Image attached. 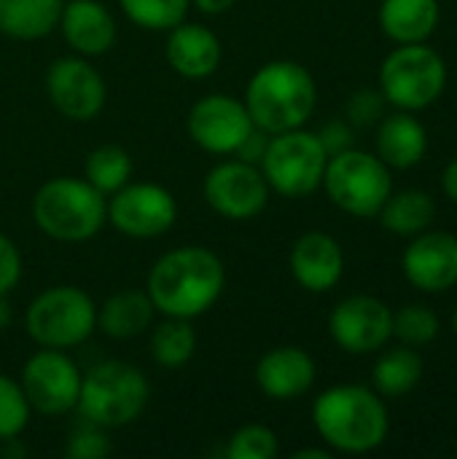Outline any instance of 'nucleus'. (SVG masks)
Segmentation results:
<instances>
[{
  "label": "nucleus",
  "mask_w": 457,
  "mask_h": 459,
  "mask_svg": "<svg viewBox=\"0 0 457 459\" xmlns=\"http://www.w3.org/2000/svg\"><path fill=\"white\" fill-rule=\"evenodd\" d=\"M226 285L224 261L199 245L167 250L145 277V293L164 317L194 320L213 309Z\"/></svg>",
  "instance_id": "f257e3e1"
},
{
  "label": "nucleus",
  "mask_w": 457,
  "mask_h": 459,
  "mask_svg": "<svg viewBox=\"0 0 457 459\" xmlns=\"http://www.w3.org/2000/svg\"><path fill=\"white\" fill-rule=\"evenodd\" d=\"M312 425L331 452L369 455L385 444L391 417L374 387L337 385L315 398Z\"/></svg>",
  "instance_id": "f03ea898"
},
{
  "label": "nucleus",
  "mask_w": 457,
  "mask_h": 459,
  "mask_svg": "<svg viewBox=\"0 0 457 459\" xmlns=\"http://www.w3.org/2000/svg\"><path fill=\"white\" fill-rule=\"evenodd\" d=\"M242 102L259 129L280 134L310 121L318 105V86L304 65L294 59H275L250 75Z\"/></svg>",
  "instance_id": "7ed1b4c3"
},
{
  "label": "nucleus",
  "mask_w": 457,
  "mask_h": 459,
  "mask_svg": "<svg viewBox=\"0 0 457 459\" xmlns=\"http://www.w3.org/2000/svg\"><path fill=\"white\" fill-rule=\"evenodd\" d=\"M32 221L48 239L78 245L108 223V196L83 178H51L32 196Z\"/></svg>",
  "instance_id": "20e7f679"
},
{
  "label": "nucleus",
  "mask_w": 457,
  "mask_h": 459,
  "mask_svg": "<svg viewBox=\"0 0 457 459\" xmlns=\"http://www.w3.org/2000/svg\"><path fill=\"white\" fill-rule=\"evenodd\" d=\"M148 379L140 368L121 360H105L81 377L75 411L81 420L116 430L140 420L148 406Z\"/></svg>",
  "instance_id": "39448f33"
},
{
  "label": "nucleus",
  "mask_w": 457,
  "mask_h": 459,
  "mask_svg": "<svg viewBox=\"0 0 457 459\" xmlns=\"http://www.w3.org/2000/svg\"><path fill=\"white\" fill-rule=\"evenodd\" d=\"M24 325L38 347L67 352L97 331V304L75 285H54L30 301Z\"/></svg>",
  "instance_id": "423d86ee"
},
{
  "label": "nucleus",
  "mask_w": 457,
  "mask_h": 459,
  "mask_svg": "<svg viewBox=\"0 0 457 459\" xmlns=\"http://www.w3.org/2000/svg\"><path fill=\"white\" fill-rule=\"evenodd\" d=\"M447 89V62L428 43H404L382 59L380 91L396 110H426Z\"/></svg>",
  "instance_id": "0eeeda50"
},
{
  "label": "nucleus",
  "mask_w": 457,
  "mask_h": 459,
  "mask_svg": "<svg viewBox=\"0 0 457 459\" xmlns=\"http://www.w3.org/2000/svg\"><path fill=\"white\" fill-rule=\"evenodd\" d=\"M321 186L334 207L353 218H374L393 194L391 167L377 153L358 148L331 156Z\"/></svg>",
  "instance_id": "6e6552de"
},
{
  "label": "nucleus",
  "mask_w": 457,
  "mask_h": 459,
  "mask_svg": "<svg viewBox=\"0 0 457 459\" xmlns=\"http://www.w3.org/2000/svg\"><path fill=\"white\" fill-rule=\"evenodd\" d=\"M326 164L329 156L318 134L299 126L291 132L272 134L259 167L275 194L286 199H304L321 188Z\"/></svg>",
  "instance_id": "1a4fd4ad"
},
{
  "label": "nucleus",
  "mask_w": 457,
  "mask_h": 459,
  "mask_svg": "<svg viewBox=\"0 0 457 459\" xmlns=\"http://www.w3.org/2000/svg\"><path fill=\"white\" fill-rule=\"evenodd\" d=\"M81 371L65 350L40 347L22 366V393L30 409L40 417H65L75 411L81 393Z\"/></svg>",
  "instance_id": "9d476101"
},
{
  "label": "nucleus",
  "mask_w": 457,
  "mask_h": 459,
  "mask_svg": "<svg viewBox=\"0 0 457 459\" xmlns=\"http://www.w3.org/2000/svg\"><path fill=\"white\" fill-rule=\"evenodd\" d=\"M205 202L213 212H218L226 221H250L261 215L269 204V183L261 172V167L229 159L218 161L202 183Z\"/></svg>",
  "instance_id": "9b49d317"
},
{
  "label": "nucleus",
  "mask_w": 457,
  "mask_h": 459,
  "mask_svg": "<svg viewBox=\"0 0 457 459\" xmlns=\"http://www.w3.org/2000/svg\"><path fill=\"white\" fill-rule=\"evenodd\" d=\"M178 221L175 196L159 183H127L108 196V223L132 239H156Z\"/></svg>",
  "instance_id": "f8f14e48"
},
{
  "label": "nucleus",
  "mask_w": 457,
  "mask_h": 459,
  "mask_svg": "<svg viewBox=\"0 0 457 459\" xmlns=\"http://www.w3.org/2000/svg\"><path fill=\"white\" fill-rule=\"evenodd\" d=\"M253 126L245 102L232 94H207L197 100L186 116L191 143L213 156H234Z\"/></svg>",
  "instance_id": "ddd939ff"
},
{
  "label": "nucleus",
  "mask_w": 457,
  "mask_h": 459,
  "mask_svg": "<svg viewBox=\"0 0 457 459\" xmlns=\"http://www.w3.org/2000/svg\"><path fill=\"white\" fill-rule=\"evenodd\" d=\"M46 94L70 121H92L102 113L108 86L86 56H59L46 70Z\"/></svg>",
  "instance_id": "4468645a"
},
{
  "label": "nucleus",
  "mask_w": 457,
  "mask_h": 459,
  "mask_svg": "<svg viewBox=\"0 0 457 459\" xmlns=\"http://www.w3.org/2000/svg\"><path fill=\"white\" fill-rule=\"evenodd\" d=\"M329 333L350 355H372L393 336V309L374 296H347L329 315Z\"/></svg>",
  "instance_id": "2eb2a0df"
},
{
  "label": "nucleus",
  "mask_w": 457,
  "mask_h": 459,
  "mask_svg": "<svg viewBox=\"0 0 457 459\" xmlns=\"http://www.w3.org/2000/svg\"><path fill=\"white\" fill-rule=\"evenodd\" d=\"M404 277L423 293H444L457 285V237L450 231H420L401 258Z\"/></svg>",
  "instance_id": "dca6fc26"
},
{
  "label": "nucleus",
  "mask_w": 457,
  "mask_h": 459,
  "mask_svg": "<svg viewBox=\"0 0 457 459\" xmlns=\"http://www.w3.org/2000/svg\"><path fill=\"white\" fill-rule=\"evenodd\" d=\"M291 274L310 293H329L345 274L342 245L326 231H307L291 247Z\"/></svg>",
  "instance_id": "f3484780"
},
{
  "label": "nucleus",
  "mask_w": 457,
  "mask_h": 459,
  "mask_svg": "<svg viewBox=\"0 0 457 459\" xmlns=\"http://www.w3.org/2000/svg\"><path fill=\"white\" fill-rule=\"evenodd\" d=\"M164 56H167V65L180 78L202 81L218 70V65L224 59V46L207 24L183 19L180 24L167 30Z\"/></svg>",
  "instance_id": "a211bd4d"
},
{
  "label": "nucleus",
  "mask_w": 457,
  "mask_h": 459,
  "mask_svg": "<svg viewBox=\"0 0 457 459\" xmlns=\"http://www.w3.org/2000/svg\"><path fill=\"white\" fill-rule=\"evenodd\" d=\"M318 368L302 347H275L261 355L256 366V385L269 401H296L315 385Z\"/></svg>",
  "instance_id": "6ab92c4d"
},
{
  "label": "nucleus",
  "mask_w": 457,
  "mask_h": 459,
  "mask_svg": "<svg viewBox=\"0 0 457 459\" xmlns=\"http://www.w3.org/2000/svg\"><path fill=\"white\" fill-rule=\"evenodd\" d=\"M57 30L65 43L86 59L102 56L116 43V19L100 0H65Z\"/></svg>",
  "instance_id": "aec40b11"
},
{
  "label": "nucleus",
  "mask_w": 457,
  "mask_h": 459,
  "mask_svg": "<svg viewBox=\"0 0 457 459\" xmlns=\"http://www.w3.org/2000/svg\"><path fill=\"white\" fill-rule=\"evenodd\" d=\"M377 156L391 169H412L428 151V132L409 110H396L380 118L377 126Z\"/></svg>",
  "instance_id": "412c9836"
},
{
  "label": "nucleus",
  "mask_w": 457,
  "mask_h": 459,
  "mask_svg": "<svg viewBox=\"0 0 457 459\" xmlns=\"http://www.w3.org/2000/svg\"><path fill=\"white\" fill-rule=\"evenodd\" d=\"M156 307L145 290H119L97 307V328L113 342H129L151 331Z\"/></svg>",
  "instance_id": "4be33fe9"
},
{
  "label": "nucleus",
  "mask_w": 457,
  "mask_h": 459,
  "mask_svg": "<svg viewBox=\"0 0 457 459\" xmlns=\"http://www.w3.org/2000/svg\"><path fill=\"white\" fill-rule=\"evenodd\" d=\"M439 16V0H382L377 13L382 32L399 46L426 43L436 30Z\"/></svg>",
  "instance_id": "5701e85b"
},
{
  "label": "nucleus",
  "mask_w": 457,
  "mask_h": 459,
  "mask_svg": "<svg viewBox=\"0 0 457 459\" xmlns=\"http://www.w3.org/2000/svg\"><path fill=\"white\" fill-rule=\"evenodd\" d=\"M65 0H0V35L40 40L57 30Z\"/></svg>",
  "instance_id": "b1692460"
},
{
  "label": "nucleus",
  "mask_w": 457,
  "mask_h": 459,
  "mask_svg": "<svg viewBox=\"0 0 457 459\" xmlns=\"http://www.w3.org/2000/svg\"><path fill=\"white\" fill-rule=\"evenodd\" d=\"M377 215L385 231L399 237H415L431 229L436 218V202L431 199V194L409 188L401 194H391Z\"/></svg>",
  "instance_id": "393cba45"
},
{
  "label": "nucleus",
  "mask_w": 457,
  "mask_h": 459,
  "mask_svg": "<svg viewBox=\"0 0 457 459\" xmlns=\"http://www.w3.org/2000/svg\"><path fill=\"white\" fill-rule=\"evenodd\" d=\"M423 379V358L415 347H393L372 368V385L382 398H401L409 395Z\"/></svg>",
  "instance_id": "a878e982"
},
{
  "label": "nucleus",
  "mask_w": 457,
  "mask_h": 459,
  "mask_svg": "<svg viewBox=\"0 0 457 459\" xmlns=\"http://www.w3.org/2000/svg\"><path fill=\"white\" fill-rule=\"evenodd\" d=\"M148 350H151V358L156 366L183 368L197 352V331L191 328V320L164 317V323H159L151 331Z\"/></svg>",
  "instance_id": "bb28decb"
},
{
  "label": "nucleus",
  "mask_w": 457,
  "mask_h": 459,
  "mask_svg": "<svg viewBox=\"0 0 457 459\" xmlns=\"http://www.w3.org/2000/svg\"><path fill=\"white\" fill-rule=\"evenodd\" d=\"M83 180L110 196L132 180V156L121 145H100L83 159Z\"/></svg>",
  "instance_id": "cd10ccee"
},
{
  "label": "nucleus",
  "mask_w": 457,
  "mask_h": 459,
  "mask_svg": "<svg viewBox=\"0 0 457 459\" xmlns=\"http://www.w3.org/2000/svg\"><path fill=\"white\" fill-rule=\"evenodd\" d=\"M124 16L143 30H172L191 8V0H119Z\"/></svg>",
  "instance_id": "c85d7f7f"
},
{
  "label": "nucleus",
  "mask_w": 457,
  "mask_h": 459,
  "mask_svg": "<svg viewBox=\"0 0 457 459\" xmlns=\"http://www.w3.org/2000/svg\"><path fill=\"white\" fill-rule=\"evenodd\" d=\"M439 315L423 304H407L393 312V336L407 347H426L439 336Z\"/></svg>",
  "instance_id": "c756f323"
},
{
  "label": "nucleus",
  "mask_w": 457,
  "mask_h": 459,
  "mask_svg": "<svg viewBox=\"0 0 457 459\" xmlns=\"http://www.w3.org/2000/svg\"><path fill=\"white\" fill-rule=\"evenodd\" d=\"M280 452V441L267 425H242L226 441L229 459H275Z\"/></svg>",
  "instance_id": "7c9ffc66"
},
{
  "label": "nucleus",
  "mask_w": 457,
  "mask_h": 459,
  "mask_svg": "<svg viewBox=\"0 0 457 459\" xmlns=\"http://www.w3.org/2000/svg\"><path fill=\"white\" fill-rule=\"evenodd\" d=\"M30 403L22 393V385L0 374V444L19 438L30 425Z\"/></svg>",
  "instance_id": "2f4dec72"
},
{
  "label": "nucleus",
  "mask_w": 457,
  "mask_h": 459,
  "mask_svg": "<svg viewBox=\"0 0 457 459\" xmlns=\"http://www.w3.org/2000/svg\"><path fill=\"white\" fill-rule=\"evenodd\" d=\"M110 438H108V430L89 422V420H81L67 444H65V455L70 459H102L110 455Z\"/></svg>",
  "instance_id": "473e14b6"
},
{
  "label": "nucleus",
  "mask_w": 457,
  "mask_h": 459,
  "mask_svg": "<svg viewBox=\"0 0 457 459\" xmlns=\"http://www.w3.org/2000/svg\"><path fill=\"white\" fill-rule=\"evenodd\" d=\"M385 105H388V100L382 97L380 89H358L347 100V121L353 126L380 124V118L385 116Z\"/></svg>",
  "instance_id": "72a5a7b5"
},
{
  "label": "nucleus",
  "mask_w": 457,
  "mask_h": 459,
  "mask_svg": "<svg viewBox=\"0 0 457 459\" xmlns=\"http://www.w3.org/2000/svg\"><path fill=\"white\" fill-rule=\"evenodd\" d=\"M22 280V253L16 242L0 234V296H8Z\"/></svg>",
  "instance_id": "f704fd0d"
},
{
  "label": "nucleus",
  "mask_w": 457,
  "mask_h": 459,
  "mask_svg": "<svg viewBox=\"0 0 457 459\" xmlns=\"http://www.w3.org/2000/svg\"><path fill=\"white\" fill-rule=\"evenodd\" d=\"M315 134H318V140H321V145H323L329 159L342 153V151H347V148H353V124L350 121L334 118V121L323 124L321 132H315Z\"/></svg>",
  "instance_id": "c9c22d12"
},
{
  "label": "nucleus",
  "mask_w": 457,
  "mask_h": 459,
  "mask_svg": "<svg viewBox=\"0 0 457 459\" xmlns=\"http://www.w3.org/2000/svg\"><path fill=\"white\" fill-rule=\"evenodd\" d=\"M269 137L272 134H267L264 129H259V126H253V132L242 140V145L234 151V159H240V161H248V164H261V159H264V153H267V145H269Z\"/></svg>",
  "instance_id": "e433bc0d"
},
{
  "label": "nucleus",
  "mask_w": 457,
  "mask_h": 459,
  "mask_svg": "<svg viewBox=\"0 0 457 459\" xmlns=\"http://www.w3.org/2000/svg\"><path fill=\"white\" fill-rule=\"evenodd\" d=\"M234 3H237V0H191V5H194L197 11L207 13V16H221V13H226Z\"/></svg>",
  "instance_id": "4c0bfd02"
},
{
  "label": "nucleus",
  "mask_w": 457,
  "mask_h": 459,
  "mask_svg": "<svg viewBox=\"0 0 457 459\" xmlns=\"http://www.w3.org/2000/svg\"><path fill=\"white\" fill-rule=\"evenodd\" d=\"M442 188H444V194H447V199L450 202H455L457 204V156L444 167V175H442Z\"/></svg>",
  "instance_id": "58836bf2"
},
{
  "label": "nucleus",
  "mask_w": 457,
  "mask_h": 459,
  "mask_svg": "<svg viewBox=\"0 0 457 459\" xmlns=\"http://www.w3.org/2000/svg\"><path fill=\"white\" fill-rule=\"evenodd\" d=\"M11 320H13V309H11V301H8V296H0V333L11 325Z\"/></svg>",
  "instance_id": "ea45409f"
},
{
  "label": "nucleus",
  "mask_w": 457,
  "mask_h": 459,
  "mask_svg": "<svg viewBox=\"0 0 457 459\" xmlns=\"http://www.w3.org/2000/svg\"><path fill=\"white\" fill-rule=\"evenodd\" d=\"M331 449H299L294 452V459H329Z\"/></svg>",
  "instance_id": "a19ab883"
},
{
  "label": "nucleus",
  "mask_w": 457,
  "mask_h": 459,
  "mask_svg": "<svg viewBox=\"0 0 457 459\" xmlns=\"http://www.w3.org/2000/svg\"><path fill=\"white\" fill-rule=\"evenodd\" d=\"M453 331H455V336H457V309H455V315H453Z\"/></svg>",
  "instance_id": "79ce46f5"
},
{
  "label": "nucleus",
  "mask_w": 457,
  "mask_h": 459,
  "mask_svg": "<svg viewBox=\"0 0 457 459\" xmlns=\"http://www.w3.org/2000/svg\"><path fill=\"white\" fill-rule=\"evenodd\" d=\"M455 455H457V449H455Z\"/></svg>",
  "instance_id": "37998d69"
}]
</instances>
